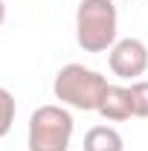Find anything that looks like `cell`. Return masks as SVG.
I'll use <instances>...</instances> for the list:
<instances>
[{
	"mask_svg": "<svg viewBox=\"0 0 148 151\" xmlns=\"http://www.w3.org/2000/svg\"><path fill=\"white\" fill-rule=\"evenodd\" d=\"M84 151H125V139L111 125H93L84 134Z\"/></svg>",
	"mask_w": 148,
	"mask_h": 151,
	"instance_id": "8992f818",
	"label": "cell"
},
{
	"mask_svg": "<svg viewBox=\"0 0 148 151\" xmlns=\"http://www.w3.org/2000/svg\"><path fill=\"white\" fill-rule=\"evenodd\" d=\"M105 90H108V78L84 64H64L52 81L55 99L75 111H99Z\"/></svg>",
	"mask_w": 148,
	"mask_h": 151,
	"instance_id": "7a4b0ae2",
	"label": "cell"
},
{
	"mask_svg": "<svg viewBox=\"0 0 148 151\" xmlns=\"http://www.w3.org/2000/svg\"><path fill=\"white\" fill-rule=\"evenodd\" d=\"M99 116L108 122H125L134 116V105H131V90L122 84H108V90L99 102Z\"/></svg>",
	"mask_w": 148,
	"mask_h": 151,
	"instance_id": "5b68a950",
	"label": "cell"
},
{
	"mask_svg": "<svg viewBox=\"0 0 148 151\" xmlns=\"http://www.w3.org/2000/svg\"><path fill=\"white\" fill-rule=\"evenodd\" d=\"M122 3H131V0H122Z\"/></svg>",
	"mask_w": 148,
	"mask_h": 151,
	"instance_id": "30bf717a",
	"label": "cell"
},
{
	"mask_svg": "<svg viewBox=\"0 0 148 151\" xmlns=\"http://www.w3.org/2000/svg\"><path fill=\"white\" fill-rule=\"evenodd\" d=\"M3 23H6V3L0 0V26H3Z\"/></svg>",
	"mask_w": 148,
	"mask_h": 151,
	"instance_id": "9c48e42d",
	"label": "cell"
},
{
	"mask_svg": "<svg viewBox=\"0 0 148 151\" xmlns=\"http://www.w3.org/2000/svg\"><path fill=\"white\" fill-rule=\"evenodd\" d=\"M108 64L111 73L125 78V81H137L139 76L148 70V47L139 38H119L108 52Z\"/></svg>",
	"mask_w": 148,
	"mask_h": 151,
	"instance_id": "277c9868",
	"label": "cell"
},
{
	"mask_svg": "<svg viewBox=\"0 0 148 151\" xmlns=\"http://www.w3.org/2000/svg\"><path fill=\"white\" fill-rule=\"evenodd\" d=\"M131 105H134V116H139V119H148V81L142 78H137V81H131Z\"/></svg>",
	"mask_w": 148,
	"mask_h": 151,
	"instance_id": "ba28073f",
	"label": "cell"
},
{
	"mask_svg": "<svg viewBox=\"0 0 148 151\" xmlns=\"http://www.w3.org/2000/svg\"><path fill=\"white\" fill-rule=\"evenodd\" d=\"M73 131V113L64 105H41L29 116L26 145L29 151H70Z\"/></svg>",
	"mask_w": 148,
	"mask_h": 151,
	"instance_id": "3957f363",
	"label": "cell"
},
{
	"mask_svg": "<svg viewBox=\"0 0 148 151\" xmlns=\"http://www.w3.org/2000/svg\"><path fill=\"white\" fill-rule=\"evenodd\" d=\"M119 12L113 0H81L75 9V44L84 52H111L119 41Z\"/></svg>",
	"mask_w": 148,
	"mask_h": 151,
	"instance_id": "6da1fadb",
	"label": "cell"
},
{
	"mask_svg": "<svg viewBox=\"0 0 148 151\" xmlns=\"http://www.w3.org/2000/svg\"><path fill=\"white\" fill-rule=\"evenodd\" d=\"M15 113H18V102H15V93L9 87L0 84V139L12 131L15 125Z\"/></svg>",
	"mask_w": 148,
	"mask_h": 151,
	"instance_id": "52a82bcc",
	"label": "cell"
}]
</instances>
